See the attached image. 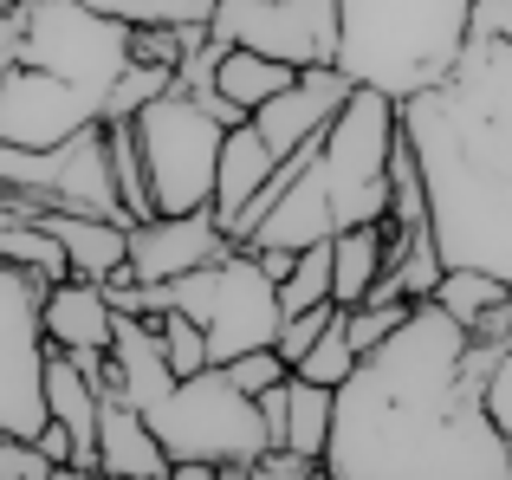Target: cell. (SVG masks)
<instances>
[{"instance_id": "1", "label": "cell", "mask_w": 512, "mask_h": 480, "mask_svg": "<svg viewBox=\"0 0 512 480\" xmlns=\"http://www.w3.org/2000/svg\"><path fill=\"white\" fill-rule=\"evenodd\" d=\"M493 357L500 344L467 338L454 312L415 299L331 390L325 480H512L506 435L480 403Z\"/></svg>"}, {"instance_id": "2", "label": "cell", "mask_w": 512, "mask_h": 480, "mask_svg": "<svg viewBox=\"0 0 512 480\" xmlns=\"http://www.w3.org/2000/svg\"><path fill=\"white\" fill-rule=\"evenodd\" d=\"M402 117L396 98L376 85H350L338 117L325 124V137L312 143L305 169L279 189V202L266 208V221L240 247H305L350 228V221H376L389 208V143H396Z\"/></svg>"}, {"instance_id": "3", "label": "cell", "mask_w": 512, "mask_h": 480, "mask_svg": "<svg viewBox=\"0 0 512 480\" xmlns=\"http://www.w3.org/2000/svg\"><path fill=\"white\" fill-rule=\"evenodd\" d=\"M467 39V0H338V65L389 98L435 85Z\"/></svg>"}, {"instance_id": "4", "label": "cell", "mask_w": 512, "mask_h": 480, "mask_svg": "<svg viewBox=\"0 0 512 480\" xmlns=\"http://www.w3.org/2000/svg\"><path fill=\"white\" fill-rule=\"evenodd\" d=\"M150 435L163 442L169 461H214V480H247V461L266 448V422L247 390L227 383L221 364H201L175 377L150 409Z\"/></svg>"}, {"instance_id": "5", "label": "cell", "mask_w": 512, "mask_h": 480, "mask_svg": "<svg viewBox=\"0 0 512 480\" xmlns=\"http://www.w3.org/2000/svg\"><path fill=\"white\" fill-rule=\"evenodd\" d=\"M150 286H156V305H175V312H188L201 325L208 364H227V357L253 351V344H273L279 331V292L253 266L247 247H227L175 279H150Z\"/></svg>"}, {"instance_id": "6", "label": "cell", "mask_w": 512, "mask_h": 480, "mask_svg": "<svg viewBox=\"0 0 512 480\" xmlns=\"http://www.w3.org/2000/svg\"><path fill=\"white\" fill-rule=\"evenodd\" d=\"M130 130H137L156 215L208 208V195H214V150H221V130H227L221 117H214L195 91L169 85L163 98H150L137 117H130Z\"/></svg>"}, {"instance_id": "7", "label": "cell", "mask_w": 512, "mask_h": 480, "mask_svg": "<svg viewBox=\"0 0 512 480\" xmlns=\"http://www.w3.org/2000/svg\"><path fill=\"white\" fill-rule=\"evenodd\" d=\"M20 65L59 72L104 117V91L130 65V20H111L85 0H20Z\"/></svg>"}, {"instance_id": "8", "label": "cell", "mask_w": 512, "mask_h": 480, "mask_svg": "<svg viewBox=\"0 0 512 480\" xmlns=\"http://www.w3.org/2000/svg\"><path fill=\"white\" fill-rule=\"evenodd\" d=\"M46 273L20 260H0V429L33 442L46 422V331H39Z\"/></svg>"}, {"instance_id": "9", "label": "cell", "mask_w": 512, "mask_h": 480, "mask_svg": "<svg viewBox=\"0 0 512 480\" xmlns=\"http://www.w3.org/2000/svg\"><path fill=\"white\" fill-rule=\"evenodd\" d=\"M208 33L286 65H338V0H214Z\"/></svg>"}, {"instance_id": "10", "label": "cell", "mask_w": 512, "mask_h": 480, "mask_svg": "<svg viewBox=\"0 0 512 480\" xmlns=\"http://www.w3.org/2000/svg\"><path fill=\"white\" fill-rule=\"evenodd\" d=\"M85 124H98V104L78 85H65L59 72H46V65L0 72V143L7 150H59Z\"/></svg>"}, {"instance_id": "11", "label": "cell", "mask_w": 512, "mask_h": 480, "mask_svg": "<svg viewBox=\"0 0 512 480\" xmlns=\"http://www.w3.org/2000/svg\"><path fill=\"white\" fill-rule=\"evenodd\" d=\"M350 85H357V78H350L344 65H331V59L325 65H299L273 98L253 104L247 124L266 137V150H273V156H286V150H299L305 137H318V130L338 117V104L350 98Z\"/></svg>"}, {"instance_id": "12", "label": "cell", "mask_w": 512, "mask_h": 480, "mask_svg": "<svg viewBox=\"0 0 512 480\" xmlns=\"http://www.w3.org/2000/svg\"><path fill=\"white\" fill-rule=\"evenodd\" d=\"M234 240L221 234V221H214V208H188V215H143L124 228V266L137 279H175L188 273V266L214 260V253H227Z\"/></svg>"}, {"instance_id": "13", "label": "cell", "mask_w": 512, "mask_h": 480, "mask_svg": "<svg viewBox=\"0 0 512 480\" xmlns=\"http://www.w3.org/2000/svg\"><path fill=\"white\" fill-rule=\"evenodd\" d=\"M111 292L104 279L85 273H59L46 279V299H39V331H46L52 351H111Z\"/></svg>"}, {"instance_id": "14", "label": "cell", "mask_w": 512, "mask_h": 480, "mask_svg": "<svg viewBox=\"0 0 512 480\" xmlns=\"http://www.w3.org/2000/svg\"><path fill=\"white\" fill-rule=\"evenodd\" d=\"M39 390H46V416L59 422L65 442H72L65 474H98V390H91V377L65 351L46 344V377H39Z\"/></svg>"}, {"instance_id": "15", "label": "cell", "mask_w": 512, "mask_h": 480, "mask_svg": "<svg viewBox=\"0 0 512 480\" xmlns=\"http://www.w3.org/2000/svg\"><path fill=\"white\" fill-rule=\"evenodd\" d=\"M98 474H130V480H169V455L150 435L137 403L98 396Z\"/></svg>"}, {"instance_id": "16", "label": "cell", "mask_w": 512, "mask_h": 480, "mask_svg": "<svg viewBox=\"0 0 512 480\" xmlns=\"http://www.w3.org/2000/svg\"><path fill=\"white\" fill-rule=\"evenodd\" d=\"M273 163H279V156L266 150V137L247 124V117L221 130V150H214V195H208V208H214V221H221V234H227V221L240 215V202H247V195L260 189L266 176H273Z\"/></svg>"}, {"instance_id": "17", "label": "cell", "mask_w": 512, "mask_h": 480, "mask_svg": "<svg viewBox=\"0 0 512 480\" xmlns=\"http://www.w3.org/2000/svg\"><path fill=\"white\" fill-rule=\"evenodd\" d=\"M39 228L59 240L65 253V273H85V279H104L117 260H124V228L130 221H111V215H78V208H39Z\"/></svg>"}, {"instance_id": "18", "label": "cell", "mask_w": 512, "mask_h": 480, "mask_svg": "<svg viewBox=\"0 0 512 480\" xmlns=\"http://www.w3.org/2000/svg\"><path fill=\"white\" fill-rule=\"evenodd\" d=\"M383 234L389 221H350V228L331 234V305H357L363 286L383 273Z\"/></svg>"}, {"instance_id": "19", "label": "cell", "mask_w": 512, "mask_h": 480, "mask_svg": "<svg viewBox=\"0 0 512 480\" xmlns=\"http://www.w3.org/2000/svg\"><path fill=\"white\" fill-rule=\"evenodd\" d=\"M299 72V65L273 59V52H253V46H221V59H214V78L208 85L221 91L227 104H240V111H253L260 98H273L286 78Z\"/></svg>"}, {"instance_id": "20", "label": "cell", "mask_w": 512, "mask_h": 480, "mask_svg": "<svg viewBox=\"0 0 512 480\" xmlns=\"http://www.w3.org/2000/svg\"><path fill=\"white\" fill-rule=\"evenodd\" d=\"M325 435H331V390L286 370V429H279V442L325 461Z\"/></svg>"}, {"instance_id": "21", "label": "cell", "mask_w": 512, "mask_h": 480, "mask_svg": "<svg viewBox=\"0 0 512 480\" xmlns=\"http://www.w3.org/2000/svg\"><path fill=\"white\" fill-rule=\"evenodd\" d=\"M506 292L512 286H506L500 273H487V266H441V279H435V292H428V299H435L441 312H454L461 325H474V318L487 312V305H500Z\"/></svg>"}, {"instance_id": "22", "label": "cell", "mask_w": 512, "mask_h": 480, "mask_svg": "<svg viewBox=\"0 0 512 480\" xmlns=\"http://www.w3.org/2000/svg\"><path fill=\"white\" fill-rule=\"evenodd\" d=\"M104 156H111V182H117V202H124V215H130V221L156 215L150 176H143V150H137V130H130V117H124V124H104Z\"/></svg>"}, {"instance_id": "23", "label": "cell", "mask_w": 512, "mask_h": 480, "mask_svg": "<svg viewBox=\"0 0 512 480\" xmlns=\"http://www.w3.org/2000/svg\"><path fill=\"white\" fill-rule=\"evenodd\" d=\"M169 85H175V72H169V65H137V59H130L124 72H117V85L104 91V117H98V124H124V117H137L143 104H150V98H163Z\"/></svg>"}, {"instance_id": "24", "label": "cell", "mask_w": 512, "mask_h": 480, "mask_svg": "<svg viewBox=\"0 0 512 480\" xmlns=\"http://www.w3.org/2000/svg\"><path fill=\"white\" fill-rule=\"evenodd\" d=\"M85 7L130 20V26H195L214 13V0H85Z\"/></svg>"}, {"instance_id": "25", "label": "cell", "mask_w": 512, "mask_h": 480, "mask_svg": "<svg viewBox=\"0 0 512 480\" xmlns=\"http://www.w3.org/2000/svg\"><path fill=\"white\" fill-rule=\"evenodd\" d=\"M350 364H357V351H350V338H344V325L331 318L325 331L312 338V351L292 364V377H312V383H325V390H338V383L350 377Z\"/></svg>"}, {"instance_id": "26", "label": "cell", "mask_w": 512, "mask_h": 480, "mask_svg": "<svg viewBox=\"0 0 512 480\" xmlns=\"http://www.w3.org/2000/svg\"><path fill=\"white\" fill-rule=\"evenodd\" d=\"M156 338H163V357H169L175 377H188V370L208 364V338H201V325H195L188 312H175V305H163V312H156Z\"/></svg>"}, {"instance_id": "27", "label": "cell", "mask_w": 512, "mask_h": 480, "mask_svg": "<svg viewBox=\"0 0 512 480\" xmlns=\"http://www.w3.org/2000/svg\"><path fill=\"white\" fill-rule=\"evenodd\" d=\"M227 383H234V390H266V383H279V377H286V357H279L273 351V344H253V351H240V357H227Z\"/></svg>"}, {"instance_id": "28", "label": "cell", "mask_w": 512, "mask_h": 480, "mask_svg": "<svg viewBox=\"0 0 512 480\" xmlns=\"http://www.w3.org/2000/svg\"><path fill=\"white\" fill-rule=\"evenodd\" d=\"M59 468H52L46 455H39L26 435H7L0 429V480H52Z\"/></svg>"}, {"instance_id": "29", "label": "cell", "mask_w": 512, "mask_h": 480, "mask_svg": "<svg viewBox=\"0 0 512 480\" xmlns=\"http://www.w3.org/2000/svg\"><path fill=\"white\" fill-rule=\"evenodd\" d=\"M130 59L137 65H169L182 59V26H130Z\"/></svg>"}, {"instance_id": "30", "label": "cell", "mask_w": 512, "mask_h": 480, "mask_svg": "<svg viewBox=\"0 0 512 480\" xmlns=\"http://www.w3.org/2000/svg\"><path fill=\"white\" fill-rule=\"evenodd\" d=\"M480 403H487L493 429H500V435H512V344H506L500 357H493L487 383H480Z\"/></svg>"}, {"instance_id": "31", "label": "cell", "mask_w": 512, "mask_h": 480, "mask_svg": "<svg viewBox=\"0 0 512 480\" xmlns=\"http://www.w3.org/2000/svg\"><path fill=\"white\" fill-rule=\"evenodd\" d=\"M247 253H253V266H260V273L279 286V279L292 273V253H299V247H247Z\"/></svg>"}, {"instance_id": "32", "label": "cell", "mask_w": 512, "mask_h": 480, "mask_svg": "<svg viewBox=\"0 0 512 480\" xmlns=\"http://www.w3.org/2000/svg\"><path fill=\"white\" fill-rule=\"evenodd\" d=\"M169 480H214V461H169Z\"/></svg>"}, {"instance_id": "33", "label": "cell", "mask_w": 512, "mask_h": 480, "mask_svg": "<svg viewBox=\"0 0 512 480\" xmlns=\"http://www.w3.org/2000/svg\"><path fill=\"white\" fill-rule=\"evenodd\" d=\"M506 474H512V435H506Z\"/></svg>"}, {"instance_id": "34", "label": "cell", "mask_w": 512, "mask_h": 480, "mask_svg": "<svg viewBox=\"0 0 512 480\" xmlns=\"http://www.w3.org/2000/svg\"><path fill=\"white\" fill-rule=\"evenodd\" d=\"M0 7H13V0H0Z\"/></svg>"}]
</instances>
